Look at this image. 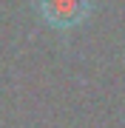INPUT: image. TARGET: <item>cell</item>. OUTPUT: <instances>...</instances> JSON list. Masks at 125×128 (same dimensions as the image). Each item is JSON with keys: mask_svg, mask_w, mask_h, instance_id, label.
<instances>
[{"mask_svg": "<svg viewBox=\"0 0 125 128\" xmlns=\"http://www.w3.org/2000/svg\"><path fill=\"white\" fill-rule=\"evenodd\" d=\"M40 14L54 28H74L88 17L91 0H40Z\"/></svg>", "mask_w": 125, "mask_h": 128, "instance_id": "obj_1", "label": "cell"}]
</instances>
